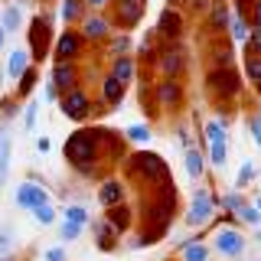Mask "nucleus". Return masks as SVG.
<instances>
[{
	"label": "nucleus",
	"mask_w": 261,
	"mask_h": 261,
	"mask_svg": "<svg viewBox=\"0 0 261 261\" xmlns=\"http://www.w3.org/2000/svg\"><path fill=\"white\" fill-rule=\"evenodd\" d=\"M82 4H88V7H95V10H98V7H108L111 0H82Z\"/></svg>",
	"instance_id": "864d4df0"
},
{
	"label": "nucleus",
	"mask_w": 261,
	"mask_h": 261,
	"mask_svg": "<svg viewBox=\"0 0 261 261\" xmlns=\"http://www.w3.org/2000/svg\"><path fill=\"white\" fill-rule=\"evenodd\" d=\"M216 206H222V209L228 212V216H235V212H239V209L245 206V196H242V193H228L222 202H216Z\"/></svg>",
	"instance_id": "e433bc0d"
},
{
	"label": "nucleus",
	"mask_w": 261,
	"mask_h": 261,
	"mask_svg": "<svg viewBox=\"0 0 261 261\" xmlns=\"http://www.w3.org/2000/svg\"><path fill=\"white\" fill-rule=\"evenodd\" d=\"M248 130H251V141L261 147V118H258V114H251V118H248Z\"/></svg>",
	"instance_id": "c03bdc74"
},
{
	"label": "nucleus",
	"mask_w": 261,
	"mask_h": 261,
	"mask_svg": "<svg viewBox=\"0 0 261 261\" xmlns=\"http://www.w3.org/2000/svg\"><path fill=\"white\" fill-rule=\"evenodd\" d=\"M10 137L7 134H0V186H4V179H7V170H10Z\"/></svg>",
	"instance_id": "473e14b6"
},
{
	"label": "nucleus",
	"mask_w": 261,
	"mask_h": 261,
	"mask_svg": "<svg viewBox=\"0 0 261 261\" xmlns=\"http://www.w3.org/2000/svg\"><path fill=\"white\" fill-rule=\"evenodd\" d=\"M212 212H216V196H212L206 186H199L190 199V212L183 216V222L186 225H206L212 219Z\"/></svg>",
	"instance_id": "423d86ee"
},
{
	"label": "nucleus",
	"mask_w": 261,
	"mask_h": 261,
	"mask_svg": "<svg viewBox=\"0 0 261 261\" xmlns=\"http://www.w3.org/2000/svg\"><path fill=\"white\" fill-rule=\"evenodd\" d=\"M43 258H46V261H65V251H62V248H49Z\"/></svg>",
	"instance_id": "8fccbe9b"
},
{
	"label": "nucleus",
	"mask_w": 261,
	"mask_h": 261,
	"mask_svg": "<svg viewBox=\"0 0 261 261\" xmlns=\"http://www.w3.org/2000/svg\"><path fill=\"white\" fill-rule=\"evenodd\" d=\"M49 147H53V141H49V137H39V141H36V150H39V153H49Z\"/></svg>",
	"instance_id": "3c124183"
},
{
	"label": "nucleus",
	"mask_w": 261,
	"mask_h": 261,
	"mask_svg": "<svg viewBox=\"0 0 261 261\" xmlns=\"http://www.w3.org/2000/svg\"><path fill=\"white\" fill-rule=\"evenodd\" d=\"M176 141L183 144V150H186V147H193V134L186 130V124H179V127H176Z\"/></svg>",
	"instance_id": "49530a36"
},
{
	"label": "nucleus",
	"mask_w": 261,
	"mask_h": 261,
	"mask_svg": "<svg viewBox=\"0 0 261 261\" xmlns=\"http://www.w3.org/2000/svg\"><path fill=\"white\" fill-rule=\"evenodd\" d=\"M245 79L261 85V56H248V59H245Z\"/></svg>",
	"instance_id": "72a5a7b5"
},
{
	"label": "nucleus",
	"mask_w": 261,
	"mask_h": 261,
	"mask_svg": "<svg viewBox=\"0 0 261 261\" xmlns=\"http://www.w3.org/2000/svg\"><path fill=\"white\" fill-rule=\"evenodd\" d=\"M183 10H163L160 13V20H157V39H167V43H179V36H183Z\"/></svg>",
	"instance_id": "9d476101"
},
{
	"label": "nucleus",
	"mask_w": 261,
	"mask_h": 261,
	"mask_svg": "<svg viewBox=\"0 0 261 261\" xmlns=\"http://www.w3.org/2000/svg\"><path fill=\"white\" fill-rule=\"evenodd\" d=\"M46 202H53V199H49V193L39 183H20V186H16V206H20V209L33 212V209L46 206Z\"/></svg>",
	"instance_id": "9b49d317"
},
{
	"label": "nucleus",
	"mask_w": 261,
	"mask_h": 261,
	"mask_svg": "<svg viewBox=\"0 0 261 261\" xmlns=\"http://www.w3.org/2000/svg\"><path fill=\"white\" fill-rule=\"evenodd\" d=\"M124 137L134 141V144H147V141H150V127H147V124H130L124 130Z\"/></svg>",
	"instance_id": "f704fd0d"
},
{
	"label": "nucleus",
	"mask_w": 261,
	"mask_h": 261,
	"mask_svg": "<svg viewBox=\"0 0 261 261\" xmlns=\"http://www.w3.org/2000/svg\"><path fill=\"white\" fill-rule=\"evenodd\" d=\"M251 176H255V167H251V163H242L239 176H235V190H242V186H248V183H251Z\"/></svg>",
	"instance_id": "a19ab883"
},
{
	"label": "nucleus",
	"mask_w": 261,
	"mask_h": 261,
	"mask_svg": "<svg viewBox=\"0 0 261 261\" xmlns=\"http://www.w3.org/2000/svg\"><path fill=\"white\" fill-rule=\"evenodd\" d=\"M75 79H79L75 62H53V75H49V82H53L62 95L69 92V88H75Z\"/></svg>",
	"instance_id": "4468645a"
},
{
	"label": "nucleus",
	"mask_w": 261,
	"mask_h": 261,
	"mask_svg": "<svg viewBox=\"0 0 261 261\" xmlns=\"http://www.w3.org/2000/svg\"><path fill=\"white\" fill-rule=\"evenodd\" d=\"M235 219H242V222H245V225H258V222H261V216H258V209H255V206H248V202H245V206H242L239 212H235Z\"/></svg>",
	"instance_id": "ea45409f"
},
{
	"label": "nucleus",
	"mask_w": 261,
	"mask_h": 261,
	"mask_svg": "<svg viewBox=\"0 0 261 261\" xmlns=\"http://www.w3.org/2000/svg\"><path fill=\"white\" fill-rule=\"evenodd\" d=\"M101 141H105L101 127H79V130H72L69 141H65V160H69L82 176H92L95 163L101 160Z\"/></svg>",
	"instance_id": "f257e3e1"
},
{
	"label": "nucleus",
	"mask_w": 261,
	"mask_h": 261,
	"mask_svg": "<svg viewBox=\"0 0 261 261\" xmlns=\"http://www.w3.org/2000/svg\"><path fill=\"white\" fill-rule=\"evenodd\" d=\"M245 53L248 56H261V30L251 27L248 30V39H245Z\"/></svg>",
	"instance_id": "4c0bfd02"
},
{
	"label": "nucleus",
	"mask_w": 261,
	"mask_h": 261,
	"mask_svg": "<svg viewBox=\"0 0 261 261\" xmlns=\"http://www.w3.org/2000/svg\"><path fill=\"white\" fill-rule=\"evenodd\" d=\"M228 7L222 4V0H216V4H212V10L206 13V30H209V39H219L225 33V27H228Z\"/></svg>",
	"instance_id": "dca6fc26"
},
{
	"label": "nucleus",
	"mask_w": 261,
	"mask_h": 261,
	"mask_svg": "<svg viewBox=\"0 0 261 261\" xmlns=\"http://www.w3.org/2000/svg\"><path fill=\"white\" fill-rule=\"evenodd\" d=\"M130 219H134V212H130L124 202H121V206H114V209H105V222H108L118 235H124L127 228H130Z\"/></svg>",
	"instance_id": "aec40b11"
},
{
	"label": "nucleus",
	"mask_w": 261,
	"mask_h": 261,
	"mask_svg": "<svg viewBox=\"0 0 261 261\" xmlns=\"http://www.w3.org/2000/svg\"><path fill=\"white\" fill-rule=\"evenodd\" d=\"M111 79L118 82V85H130V82L137 79V62H134V56H124V59H114L111 65Z\"/></svg>",
	"instance_id": "6ab92c4d"
},
{
	"label": "nucleus",
	"mask_w": 261,
	"mask_h": 261,
	"mask_svg": "<svg viewBox=\"0 0 261 261\" xmlns=\"http://www.w3.org/2000/svg\"><path fill=\"white\" fill-rule=\"evenodd\" d=\"M245 79L235 65H225V69H209L206 72V92H212L216 98H235L242 92Z\"/></svg>",
	"instance_id": "7ed1b4c3"
},
{
	"label": "nucleus",
	"mask_w": 261,
	"mask_h": 261,
	"mask_svg": "<svg viewBox=\"0 0 261 261\" xmlns=\"http://www.w3.org/2000/svg\"><path fill=\"white\" fill-rule=\"evenodd\" d=\"M216 245L219 251H222L225 258H242V251H245V235L239 232V228H219L216 232Z\"/></svg>",
	"instance_id": "f8f14e48"
},
{
	"label": "nucleus",
	"mask_w": 261,
	"mask_h": 261,
	"mask_svg": "<svg viewBox=\"0 0 261 261\" xmlns=\"http://www.w3.org/2000/svg\"><path fill=\"white\" fill-rule=\"evenodd\" d=\"M248 20H245V16H228V27H225V33H228V43H242L245 46V39H248Z\"/></svg>",
	"instance_id": "393cba45"
},
{
	"label": "nucleus",
	"mask_w": 261,
	"mask_h": 261,
	"mask_svg": "<svg viewBox=\"0 0 261 261\" xmlns=\"http://www.w3.org/2000/svg\"><path fill=\"white\" fill-rule=\"evenodd\" d=\"M202 235H190L183 245H179V251H183V261H209V248L199 242Z\"/></svg>",
	"instance_id": "412c9836"
},
{
	"label": "nucleus",
	"mask_w": 261,
	"mask_h": 261,
	"mask_svg": "<svg viewBox=\"0 0 261 261\" xmlns=\"http://www.w3.org/2000/svg\"><path fill=\"white\" fill-rule=\"evenodd\" d=\"M30 53H27V49H13V53H10V62H7V75H10V79H20L23 75V72H27L30 69Z\"/></svg>",
	"instance_id": "b1692460"
},
{
	"label": "nucleus",
	"mask_w": 261,
	"mask_h": 261,
	"mask_svg": "<svg viewBox=\"0 0 261 261\" xmlns=\"http://www.w3.org/2000/svg\"><path fill=\"white\" fill-rule=\"evenodd\" d=\"M4 82H7V72H4V65H0V88H4Z\"/></svg>",
	"instance_id": "4d7b16f0"
},
{
	"label": "nucleus",
	"mask_w": 261,
	"mask_h": 261,
	"mask_svg": "<svg viewBox=\"0 0 261 261\" xmlns=\"http://www.w3.org/2000/svg\"><path fill=\"white\" fill-rule=\"evenodd\" d=\"M179 7H190V0H170V10H179Z\"/></svg>",
	"instance_id": "5fc2aeb1"
},
{
	"label": "nucleus",
	"mask_w": 261,
	"mask_h": 261,
	"mask_svg": "<svg viewBox=\"0 0 261 261\" xmlns=\"http://www.w3.org/2000/svg\"><path fill=\"white\" fill-rule=\"evenodd\" d=\"M36 111H39V105L36 101H27V111H23V127H27V130L36 127Z\"/></svg>",
	"instance_id": "79ce46f5"
},
{
	"label": "nucleus",
	"mask_w": 261,
	"mask_h": 261,
	"mask_svg": "<svg viewBox=\"0 0 261 261\" xmlns=\"http://www.w3.org/2000/svg\"><path fill=\"white\" fill-rule=\"evenodd\" d=\"M62 20L65 23L85 20V4H82V0H62Z\"/></svg>",
	"instance_id": "c756f323"
},
{
	"label": "nucleus",
	"mask_w": 261,
	"mask_h": 261,
	"mask_svg": "<svg viewBox=\"0 0 261 261\" xmlns=\"http://www.w3.org/2000/svg\"><path fill=\"white\" fill-rule=\"evenodd\" d=\"M79 36L82 39H95V43H98V39H108L111 36V20H108V16H85V20H82V33H79Z\"/></svg>",
	"instance_id": "2eb2a0df"
},
{
	"label": "nucleus",
	"mask_w": 261,
	"mask_h": 261,
	"mask_svg": "<svg viewBox=\"0 0 261 261\" xmlns=\"http://www.w3.org/2000/svg\"><path fill=\"white\" fill-rule=\"evenodd\" d=\"M153 101L173 111V108H179V105L186 101V85L179 79H160L157 85H153Z\"/></svg>",
	"instance_id": "0eeeda50"
},
{
	"label": "nucleus",
	"mask_w": 261,
	"mask_h": 261,
	"mask_svg": "<svg viewBox=\"0 0 261 261\" xmlns=\"http://www.w3.org/2000/svg\"><path fill=\"white\" fill-rule=\"evenodd\" d=\"M212 4H216V0H190V10H196V13H209Z\"/></svg>",
	"instance_id": "de8ad7c7"
},
{
	"label": "nucleus",
	"mask_w": 261,
	"mask_h": 261,
	"mask_svg": "<svg viewBox=\"0 0 261 261\" xmlns=\"http://www.w3.org/2000/svg\"><path fill=\"white\" fill-rule=\"evenodd\" d=\"M0 261H13V258H10V255H4V258H0Z\"/></svg>",
	"instance_id": "bf43d9fd"
},
{
	"label": "nucleus",
	"mask_w": 261,
	"mask_h": 261,
	"mask_svg": "<svg viewBox=\"0 0 261 261\" xmlns=\"http://www.w3.org/2000/svg\"><path fill=\"white\" fill-rule=\"evenodd\" d=\"M20 27H23V13H20V7H16V4H10L4 13H0V30L10 36V33H16Z\"/></svg>",
	"instance_id": "a878e982"
},
{
	"label": "nucleus",
	"mask_w": 261,
	"mask_h": 261,
	"mask_svg": "<svg viewBox=\"0 0 261 261\" xmlns=\"http://www.w3.org/2000/svg\"><path fill=\"white\" fill-rule=\"evenodd\" d=\"M183 163H186V173H190V179H199V176H202V170H206V157H202L199 147H186Z\"/></svg>",
	"instance_id": "4be33fe9"
},
{
	"label": "nucleus",
	"mask_w": 261,
	"mask_h": 261,
	"mask_svg": "<svg viewBox=\"0 0 261 261\" xmlns=\"http://www.w3.org/2000/svg\"><path fill=\"white\" fill-rule=\"evenodd\" d=\"M209 59H212V69L235 65V46L228 43V39H212L209 43Z\"/></svg>",
	"instance_id": "a211bd4d"
},
{
	"label": "nucleus",
	"mask_w": 261,
	"mask_h": 261,
	"mask_svg": "<svg viewBox=\"0 0 261 261\" xmlns=\"http://www.w3.org/2000/svg\"><path fill=\"white\" fill-rule=\"evenodd\" d=\"M59 105H62V114L69 121H85L88 114H92V98H88L85 88H69Z\"/></svg>",
	"instance_id": "6e6552de"
},
{
	"label": "nucleus",
	"mask_w": 261,
	"mask_h": 261,
	"mask_svg": "<svg viewBox=\"0 0 261 261\" xmlns=\"http://www.w3.org/2000/svg\"><path fill=\"white\" fill-rule=\"evenodd\" d=\"M144 4L147 0H111L108 7H114V23H118L121 30H130L134 23H141Z\"/></svg>",
	"instance_id": "1a4fd4ad"
},
{
	"label": "nucleus",
	"mask_w": 261,
	"mask_h": 261,
	"mask_svg": "<svg viewBox=\"0 0 261 261\" xmlns=\"http://www.w3.org/2000/svg\"><path fill=\"white\" fill-rule=\"evenodd\" d=\"M228 160V144H209V163L212 167H225Z\"/></svg>",
	"instance_id": "c9c22d12"
},
{
	"label": "nucleus",
	"mask_w": 261,
	"mask_h": 261,
	"mask_svg": "<svg viewBox=\"0 0 261 261\" xmlns=\"http://www.w3.org/2000/svg\"><path fill=\"white\" fill-rule=\"evenodd\" d=\"M248 23L261 30V0H251V7H248Z\"/></svg>",
	"instance_id": "37998d69"
},
{
	"label": "nucleus",
	"mask_w": 261,
	"mask_h": 261,
	"mask_svg": "<svg viewBox=\"0 0 261 261\" xmlns=\"http://www.w3.org/2000/svg\"><path fill=\"white\" fill-rule=\"evenodd\" d=\"M82 235V228L79 225H69V222H62V242H75Z\"/></svg>",
	"instance_id": "a18cd8bd"
},
{
	"label": "nucleus",
	"mask_w": 261,
	"mask_h": 261,
	"mask_svg": "<svg viewBox=\"0 0 261 261\" xmlns=\"http://www.w3.org/2000/svg\"><path fill=\"white\" fill-rule=\"evenodd\" d=\"M202 137H206L209 144H228V124L219 118H209L206 127H202Z\"/></svg>",
	"instance_id": "5701e85b"
},
{
	"label": "nucleus",
	"mask_w": 261,
	"mask_h": 261,
	"mask_svg": "<svg viewBox=\"0 0 261 261\" xmlns=\"http://www.w3.org/2000/svg\"><path fill=\"white\" fill-rule=\"evenodd\" d=\"M62 216H65V222H69V225H79V228H85V222H88V209L79 206V202H75V206H65Z\"/></svg>",
	"instance_id": "2f4dec72"
},
{
	"label": "nucleus",
	"mask_w": 261,
	"mask_h": 261,
	"mask_svg": "<svg viewBox=\"0 0 261 261\" xmlns=\"http://www.w3.org/2000/svg\"><path fill=\"white\" fill-rule=\"evenodd\" d=\"M130 49H134V39H130V33H121V36L111 39L108 53L114 56V59H124V56H130Z\"/></svg>",
	"instance_id": "c85d7f7f"
},
{
	"label": "nucleus",
	"mask_w": 261,
	"mask_h": 261,
	"mask_svg": "<svg viewBox=\"0 0 261 261\" xmlns=\"http://www.w3.org/2000/svg\"><path fill=\"white\" fill-rule=\"evenodd\" d=\"M82 43H85V39H82L75 30L59 33V39H56V49H53V53H56V62H72V59L82 53Z\"/></svg>",
	"instance_id": "ddd939ff"
},
{
	"label": "nucleus",
	"mask_w": 261,
	"mask_h": 261,
	"mask_svg": "<svg viewBox=\"0 0 261 261\" xmlns=\"http://www.w3.org/2000/svg\"><path fill=\"white\" fill-rule=\"evenodd\" d=\"M95 245L101 251H114V245H118V232H114L108 222H98V239H95Z\"/></svg>",
	"instance_id": "cd10ccee"
},
{
	"label": "nucleus",
	"mask_w": 261,
	"mask_h": 261,
	"mask_svg": "<svg viewBox=\"0 0 261 261\" xmlns=\"http://www.w3.org/2000/svg\"><path fill=\"white\" fill-rule=\"evenodd\" d=\"M4 46H7V33L0 30V53H4Z\"/></svg>",
	"instance_id": "6e6d98bb"
},
{
	"label": "nucleus",
	"mask_w": 261,
	"mask_h": 261,
	"mask_svg": "<svg viewBox=\"0 0 261 261\" xmlns=\"http://www.w3.org/2000/svg\"><path fill=\"white\" fill-rule=\"evenodd\" d=\"M33 219H36L39 225H53V222H56V209H53V202H46V206L33 209Z\"/></svg>",
	"instance_id": "58836bf2"
},
{
	"label": "nucleus",
	"mask_w": 261,
	"mask_h": 261,
	"mask_svg": "<svg viewBox=\"0 0 261 261\" xmlns=\"http://www.w3.org/2000/svg\"><path fill=\"white\" fill-rule=\"evenodd\" d=\"M258 95H261V85H258Z\"/></svg>",
	"instance_id": "052dcab7"
},
{
	"label": "nucleus",
	"mask_w": 261,
	"mask_h": 261,
	"mask_svg": "<svg viewBox=\"0 0 261 261\" xmlns=\"http://www.w3.org/2000/svg\"><path fill=\"white\" fill-rule=\"evenodd\" d=\"M127 173H130V176H141V179H147V183H153V186L170 183L167 160H163L160 153H150V150H137V153H130V160H127Z\"/></svg>",
	"instance_id": "f03ea898"
},
{
	"label": "nucleus",
	"mask_w": 261,
	"mask_h": 261,
	"mask_svg": "<svg viewBox=\"0 0 261 261\" xmlns=\"http://www.w3.org/2000/svg\"><path fill=\"white\" fill-rule=\"evenodd\" d=\"M255 242H258V245H261V228H258V232H255Z\"/></svg>",
	"instance_id": "13d9d810"
},
{
	"label": "nucleus",
	"mask_w": 261,
	"mask_h": 261,
	"mask_svg": "<svg viewBox=\"0 0 261 261\" xmlns=\"http://www.w3.org/2000/svg\"><path fill=\"white\" fill-rule=\"evenodd\" d=\"M0 251H4V255L10 251V235H7V232H0Z\"/></svg>",
	"instance_id": "603ef678"
},
{
	"label": "nucleus",
	"mask_w": 261,
	"mask_h": 261,
	"mask_svg": "<svg viewBox=\"0 0 261 261\" xmlns=\"http://www.w3.org/2000/svg\"><path fill=\"white\" fill-rule=\"evenodd\" d=\"M124 92H127V88H124V85H118V82H114L111 75H105V79H101V98H105V101H111V105H121V98H124Z\"/></svg>",
	"instance_id": "bb28decb"
},
{
	"label": "nucleus",
	"mask_w": 261,
	"mask_h": 261,
	"mask_svg": "<svg viewBox=\"0 0 261 261\" xmlns=\"http://www.w3.org/2000/svg\"><path fill=\"white\" fill-rule=\"evenodd\" d=\"M46 101H62V92L53 85V82H46Z\"/></svg>",
	"instance_id": "09e8293b"
},
{
	"label": "nucleus",
	"mask_w": 261,
	"mask_h": 261,
	"mask_svg": "<svg viewBox=\"0 0 261 261\" xmlns=\"http://www.w3.org/2000/svg\"><path fill=\"white\" fill-rule=\"evenodd\" d=\"M98 202H101L105 209H114V206H121L124 202V183L121 179H105L101 186H98Z\"/></svg>",
	"instance_id": "f3484780"
},
{
	"label": "nucleus",
	"mask_w": 261,
	"mask_h": 261,
	"mask_svg": "<svg viewBox=\"0 0 261 261\" xmlns=\"http://www.w3.org/2000/svg\"><path fill=\"white\" fill-rule=\"evenodd\" d=\"M36 79H39V72H36V65H30L27 72H23L20 79H16V95L20 98H27L33 88H36Z\"/></svg>",
	"instance_id": "7c9ffc66"
},
{
	"label": "nucleus",
	"mask_w": 261,
	"mask_h": 261,
	"mask_svg": "<svg viewBox=\"0 0 261 261\" xmlns=\"http://www.w3.org/2000/svg\"><path fill=\"white\" fill-rule=\"evenodd\" d=\"M186 46H179V43H167L160 49V56H157V72H160V79H179L186 72Z\"/></svg>",
	"instance_id": "39448f33"
},
{
	"label": "nucleus",
	"mask_w": 261,
	"mask_h": 261,
	"mask_svg": "<svg viewBox=\"0 0 261 261\" xmlns=\"http://www.w3.org/2000/svg\"><path fill=\"white\" fill-rule=\"evenodd\" d=\"M49 16H36V20L27 27V39H30V62H39V59H46L49 53H53V27H49Z\"/></svg>",
	"instance_id": "20e7f679"
}]
</instances>
